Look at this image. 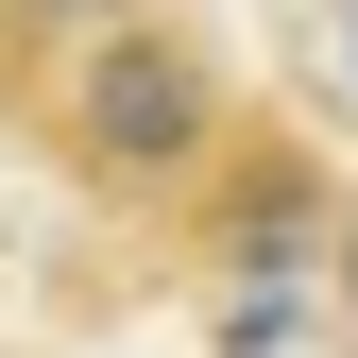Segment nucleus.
<instances>
[{
  "label": "nucleus",
  "instance_id": "f257e3e1",
  "mask_svg": "<svg viewBox=\"0 0 358 358\" xmlns=\"http://www.w3.org/2000/svg\"><path fill=\"white\" fill-rule=\"evenodd\" d=\"M52 137H69L85 188L171 205V188L222 171V69H205L171 17H103L85 52H52Z\"/></svg>",
  "mask_w": 358,
  "mask_h": 358
},
{
  "label": "nucleus",
  "instance_id": "f03ea898",
  "mask_svg": "<svg viewBox=\"0 0 358 358\" xmlns=\"http://www.w3.org/2000/svg\"><path fill=\"white\" fill-rule=\"evenodd\" d=\"M103 17H137V0H0V52H85Z\"/></svg>",
  "mask_w": 358,
  "mask_h": 358
},
{
  "label": "nucleus",
  "instance_id": "7ed1b4c3",
  "mask_svg": "<svg viewBox=\"0 0 358 358\" xmlns=\"http://www.w3.org/2000/svg\"><path fill=\"white\" fill-rule=\"evenodd\" d=\"M341 307H358V222H341Z\"/></svg>",
  "mask_w": 358,
  "mask_h": 358
},
{
  "label": "nucleus",
  "instance_id": "20e7f679",
  "mask_svg": "<svg viewBox=\"0 0 358 358\" xmlns=\"http://www.w3.org/2000/svg\"><path fill=\"white\" fill-rule=\"evenodd\" d=\"M341 69H358V17H341Z\"/></svg>",
  "mask_w": 358,
  "mask_h": 358
}]
</instances>
